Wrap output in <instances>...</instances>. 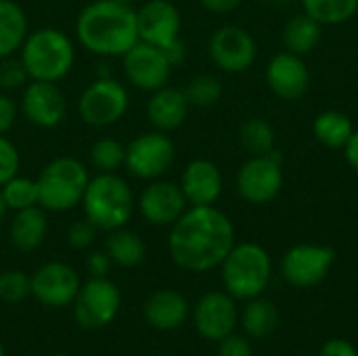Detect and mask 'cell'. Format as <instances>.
Listing matches in <instances>:
<instances>
[{"mask_svg":"<svg viewBox=\"0 0 358 356\" xmlns=\"http://www.w3.org/2000/svg\"><path fill=\"white\" fill-rule=\"evenodd\" d=\"M86 266H88V273L92 277H107L109 266H111V258L107 252H90Z\"/></svg>","mask_w":358,"mask_h":356,"instance_id":"obj_40","label":"cell"},{"mask_svg":"<svg viewBox=\"0 0 358 356\" xmlns=\"http://www.w3.org/2000/svg\"><path fill=\"white\" fill-rule=\"evenodd\" d=\"M239 141L252 155H268L277 147V132L264 118H250L239 128Z\"/></svg>","mask_w":358,"mask_h":356,"instance_id":"obj_30","label":"cell"},{"mask_svg":"<svg viewBox=\"0 0 358 356\" xmlns=\"http://www.w3.org/2000/svg\"><path fill=\"white\" fill-rule=\"evenodd\" d=\"M29 82H31L29 73L21 59H15V57L0 59V90L2 92L23 90Z\"/></svg>","mask_w":358,"mask_h":356,"instance_id":"obj_35","label":"cell"},{"mask_svg":"<svg viewBox=\"0 0 358 356\" xmlns=\"http://www.w3.org/2000/svg\"><path fill=\"white\" fill-rule=\"evenodd\" d=\"M273 2H287V0H273Z\"/></svg>","mask_w":358,"mask_h":356,"instance_id":"obj_48","label":"cell"},{"mask_svg":"<svg viewBox=\"0 0 358 356\" xmlns=\"http://www.w3.org/2000/svg\"><path fill=\"white\" fill-rule=\"evenodd\" d=\"M46 233H48V218H46V210L40 206H31L15 212L8 227L10 245L23 254L38 250L44 243Z\"/></svg>","mask_w":358,"mask_h":356,"instance_id":"obj_23","label":"cell"},{"mask_svg":"<svg viewBox=\"0 0 358 356\" xmlns=\"http://www.w3.org/2000/svg\"><path fill=\"white\" fill-rule=\"evenodd\" d=\"M352 132L355 126L350 115L338 109H325L313 120V134L327 149H344Z\"/></svg>","mask_w":358,"mask_h":356,"instance_id":"obj_26","label":"cell"},{"mask_svg":"<svg viewBox=\"0 0 358 356\" xmlns=\"http://www.w3.org/2000/svg\"><path fill=\"white\" fill-rule=\"evenodd\" d=\"M29 80L59 82L63 80L76 61V48L71 38L57 27H40L27 34L19 48Z\"/></svg>","mask_w":358,"mask_h":356,"instance_id":"obj_3","label":"cell"},{"mask_svg":"<svg viewBox=\"0 0 358 356\" xmlns=\"http://www.w3.org/2000/svg\"><path fill=\"white\" fill-rule=\"evenodd\" d=\"M31 296V277L23 271H4L0 275V300L6 304H19Z\"/></svg>","mask_w":358,"mask_h":356,"instance_id":"obj_34","label":"cell"},{"mask_svg":"<svg viewBox=\"0 0 358 356\" xmlns=\"http://www.w3.org/2000/svg\"><path fill=\"white\" fill-rule=\"evenodd\" d=\"M0 191H2V197H4L6 208L13 210V212H19V210L38 206V185H36L34 178L15 174L13 178H8L0 187Z\"/></svg>","mask_w":358,"mask_h":356,"instance_id":"obj_31","label":"cell"},{"mask_svg":"<svg viewBox=\"0 0 358 356\" xmlns=\"http://www.w3.org/2000/svg\"><path fill=\"white\" fill-rule=\"evenodd\" d=\"M145 321L157 332H174L189 317V302L176 290L155 292L143 308Z\"/></svg>","mask_w":358,"mask_h":356,"instance_id":"obj_22","label":"cell"},{"mask_svg":"<svg viewBox=\"0 0 358 356\" xmlns=\"http://www.w3.org/2000/svg\"><path fill=\"white\" fill-rule=\"evenodd\" d=\"M180 10L170 0H149L136 10V31L141 42L162 48L180 38Z\"/></svg>","mask_w":358,"mask_h":356,"instance_id":"obj_18","label":"cell"},{"mask_svg":"<svg viewBox=\"0 0 358 356\" xmlns=\"http://www.w3.org/2000/svg\"><path fill=\"white\" fill-rule=\"evenodd\" d=\"M241 325L245 329L248 336L252 338H268L275 334L277 325H279V311L273 302L262 300L260 296L250 300V304L243 311V319Z\"/></svg>","mask_w":358,"mask_h":356,"instance_id":"obj_28","label":"cell"},{"mask_svg":"<svg viewBox=\"0 0 358 356\" xmlns=\"http://www.w3.org/2000/svg\"><path fill=\"white\" fill-rule=\"evenodd\" d=\"M57 356H69V355H57Z\"/></svg>","mask_w":358,"mask_h":356,"instance_id":"obj_49","label":"cell"},{"mask_svg":"<svg viewBox=\"0 0 358 356\" xmlns=\"http://www.w3.org/2000/svg\"><path fill=\"white\" fill-rule=\"evenodd\" d=\"M96 231L99 229L84 216L82 220H76V222L69 225V229H67V241L76 250H86V248H90L94 243Z\"/></svg>","mask_w":358,"mask_h":356,"instance_id":"obj_37","label":"cell"},{"mask_svg":"<svg viewBox=\"0 0 358 356\" xmlns=\"http://www.w3.org/2000/svg\"><path fill=\"white\" fill-rule=\"evenodd\" d=\"M208 52L218 69L227 73H243L256 63L258 44L248 29L239 25H222L210 36Z\"/></svg>","mask_w":358,"mask_h":356,"instance_id":"obj_12","label":"cell"},{"mask_svg":"<svg viewBox=\"0 0 358 356\" xmlns=\"http://www.w3.org/2000/svg\"><path fill=\"white\" fill-rule=\"evenodd\" d=\"M201 6L210 13H216V15H227V13H233L235 8L241 6L243 0H199Z\"/></svg>","mask_w":358,"mask_h":356,"instance_id":"obj_43","label":"cell"},{"mask_svg":"<svg viewBox=\"0 0 358 356\" xmlns=\"http://www.w3.org/2000/svg\"><path fill=\"white\" fill-rule=\"evenodd\" d=\"M19 166H21L19 149L13 145V141L6 138V134H0V187L15 174H19Z\"/></svg>","mask_w":358,"mask_h":356,"instance_id":"obj_36","label":"cell"},{"mask_svg":"<svg viewBox=\"0 0 358 356\" xmlns=\"http://www.w3.org/2000/svg\"><path fill=\"white\" fill-rule=\"evenodd\" d=\"M90 183L86 166L76 157H57L48 162L38 178V206L46 212H67L82 204Z\"/></svg>","mask_w":358,"mask_h":356,"instance_id":"obj_5","label":"cell"},{"mask_svg":"<svg viewBox=\"0 0 358 356\" xmlns=\"http://www.w3.org/2000/svg\"><path fill=\"white\" fill-rule=\"evenodd\" d=\"M90 164L99 172H117L126 159V147L115 138H99L88 151Z\"/></svg>","mask_w":358,"mask_h":356,"instance_id":"obj_32","label":"cell"},{"mask_svg":"<svg viewBox=\"0 0 358 356\" xmlns=\"http://www.w3.org/2000/svg\"><path fill=\"white\" fill-rule=\"evenodd\" d=\"M162 50H164V55H166L168 63L172 65V69H174V67H178V65H182V63H185V59H187V46L182 44V40H180V38H176V40L168 42L166 46H162Z\"/></svg>","mask_w":358,"mask_h":356,"instance_id":"obj_41","label":"cell"},{"mask_svg":"<svg viewBox=\"0 0 358 356\" xmlns=\"http://www.w3.org/2000/svg\"><path fill=\"white\" fill-rule=\"evenodd\" d=\"M193 321L197 332L212 342H220L231 336L237 325V306L235 298L227 292L206 294L193 311Z\"/></svg>","mask_w":358,"mask_h":356,"instance_id":"obj_19","label":"cell"},{"mask_svg":"<svg viewBox=\"0 0 358 356\" xmlns=\"http://www.w3.org/2000/svg\"><path fill=\"white\" fill-rule=\"evenodd\" d=\"M138 212L141 216L155 227H172L189 208V201L180 189V185L170 180H149V185L138 195Z\"/></svg>","mask_w":358,"mask_h":356,"instance_id":"obj_15","label":"cell"},{"mask_svg":"<svg viewBox=\"0 0 358 356\" xmlns=\"http://www.w3.org/2000/svg\"><path fill=\"white\" fill-rule=\"evenodd\" d=\"M78 292L80 277L65 262H46L31 277V296L48 308L73 304Z\"/></svg>","mask_w":358,"mask_h":356,"instance_id":"obj_16","label":"cell"},{"mask_svg":"<svg viewBox=\"0 0 358 356\" xmlns=\"http://www.w3.org/2000/svg\"><path fill=\"white\" fill-rule=\"evenodd\" d=\"M302 10L323 27L348 23L358 13V0H300Z\"/></svg>","mask_w":358,"mask_h":356,"instance_id":"obj_29","label":"cell"},{"mask_svg":"<svg viewBox=\"0 0 358 356\" xmlns=\"http://www.w3.org/2000/svg\"><path fill=\"white\" fill-rule=\"evenodd\" d=\"M264 76L271 92L283 101H298L310 88V69L304 57L287 50L271 57Z\"/></svg>","mask_w":358,"mask_h":356,"instance_id":"obj_17","label":"cell"},{"mask_svg":"<svg viewBox=\"0 0 358 356\" xmlns=\"http://www.w3.org/2000/svg\"><path fill=\"white\" fill-rule=\"evenodd\" d=\"M344 157H346L348 166L358 172V130L350 134L348 143L344 145Z\"/></svg>","mask_w":358,"mask_h":356,"instance_id":"obj_44","label":"cell"},{"mask_svg":"<svg viewBox=\"0 0 358 356\" xmlns=\"http://www.w3.org/2000/svg\"><path fill=\"white\" fill-rule=\"evenodd\" d=\"M122 65L128 82L143 92H153L166 86L172 73V65L168 63L164 50L141 40L122 55Z\"/></svg>","mask_w":358,"mask_h":356,"instance_id":"obj_13","label":"cell"},{"mask_svg":"<svg viewBox=\"0 0 358 356\" xmlns=\"http://www.w3.org/2000/svg\"><path fill=\"white\" fill-rule=\"evenodd\" d=\"M105 252L109 254L113 264L124 266V269L138 266L147 254L145 241L134 231H126L124 227L109 231V237L105 241Z\"/></svg>","mask_w":358,"mask_h":356,"instance_id":"obj_27","label":"cell"},{"mask_svg":"<svg viewBox=\"0 0 358 356\" xmlns=\"http://www.w3.org/2000/svg\"><path fill=\"white\" fill-rule=\"evenodd\" d=\"M84 216L101 231H115L128 225L134 214L132 187L115 172H99L90 178L82 197Z\"/></svg>","mask_w":358,"mask_h":356,"instance_id":"obj_4","label":"cell"},{"mask_svg":"<svg viewBox=\"0 0 358 356\" xmlns=\"http://www.w3.org/2000/svg\"><path fill=\"white\" fill-rule=\"evenodd\" d=\"M336 260L329 245L300 243L285 252L281 260V275L294 287H315L325 281Z\"/></svg>","mask_w":358,"mask_h":356,"instance_id":"obj_11","label":"cell"},{"mask_svg":"<svg viewBox=\"0 0 358 356\" xmlns=\"http://www.w3.org/2000/svg\"><path fill=\"white\" fill-rule=\"evenodd\" d=\"M222 172L210 159H193L180 176V189L189 206H214L222 195Z\"/></svg>","mask_w":358,"mask_h":356,"instance_id":"obj_20","label":"cell"},{"mask_svg":"<svg viewBox=\"0 0 358 356\" xmlns=\"http://www.w3.org/2000/svg\"><path fill=\"white\" fill-rule=\"evenodd\" d=\"M76 38L92 55L122 57L138 42L136 10L115 0H92L76 19Z\"/></svg>","mask_w":358,"mask_h":356,"instance_id":"obj_2","label":"cell"},{"mask_svg":"<svg viewBox=\"0 0 358 356\" xmlns=\"http://www.w3.org/2000/svg\"><path fill=\"white\" fill-rule=\"evenodd\" d=\"M17 120V103L8 92L0 90V134L10 132Z\"/></svg>","mask_w":358,"mask_h":356,"instance_id":"obj_39","label":"cell"},{"mask_svg":"<svg viewBox=\"0 0 358 356\" xmlns=\"http://www.w3.org/2000/svg\"><path fill=\"white\" fill-rule=\"evenodd\" d=\"M122 304L120 290L107 277H92L84 285L73 300V317L82 329L94 332L107 327Z\"/></svg>","mask_w":358,"mask_h":356,"instance_id":"obj_10","label":"cell"},{"mask_svg":"<svg viewBox=\"0 0 358 356\" xmlns=\"http://www.w3.org/2000/svg\"><path fill=\"white\" fill-rule=\"evenodd\" d=\"M235 245V227L216 206H189L170 227L172 262L189 273H206L224 262Z\"/></svg>","mask_w":358,"mask_h":356,"instance_id":"obj_1","label":"cell"},{"mask_svg":"<svg viewBox=\"0 0 358 356\" xmlns=\"http://www.w3.org/2000/svg\"><path fill=\"white\" fill-rule=\"evenodd\" d=\"M176 159V147L168 132H143L126 145L124 168L138 180L162 178Z\"/></svg>","mask_w":358,"mask_h":356,"instance_id":"obj_8","label":"cell"},{"mask_svg":"<svg viewBox=\"0 0 358 356\" xmlns=\"http://www.w3.org/2000/svg\"><path fill=\"white\" fill-rule=\"evenodd\" d=\"M128 90L122 82L111 78H96L78 99V113L84 124L92 128H109L117 124L128 111Z\"/></svg>","mask_w":358,"mask_h":356,"instance_id":"obj_7","label":"cell"},{"mask_svg":"<svg viewBox=\"0 0 358 356\" xmlns=\"http://www.w3.org/2000/svg\"><path fill=\"white\" fill-rule=\"evenodd\" d=\"M187 101L191 107H212L220 101L222 97V82L212 76V73H199L195 78H191V82L185 88Z\"/></svg>","mask_w":358,"mask_h":356,"instance_id":"obj_33","label":"cell"},{"mask_svg":"<svg viewBox=\"0 0 358 356\" xmlns=\"http://www.w3.org/2000/svg\"><path fill=\"white\" fill-rule=\"evenodd\" d=\"M115 2H124V4H130V2H134V0H115Z\"/></svg>","mask_w":358,"mask_h":356,"instance_id":"obj_46","label":"cell"},{"mask_svg":"<svg viewBox=\"0 0 358 356\" xmlns=\"http://www.w3.org/2000/svg\"><path fill=\"white\" fill-rule=\"evenodd\" d=\"M27 17L15 0H0V59L13 57L27 38Z\"/></svg>","mask_w":358,"mask_h":356,"instance_id":"obj_25","label":"cell"},{"mask_svg":"<svg viewBox=\"0 0 358 356\" xmlns=\"http://www.w3.org/2000/svg\"><path fill=\"white\" fill-rule=\"evenodd\" d=\"M6 212H8V208H6V204H4V197H2V191H0V222L4 220Z\"/></svg>","mask_w":358,"mask_h":356,"instance_id":"obj_45","label":"cell"},{"mask_svg":"<svg viewBox=\"0 0 358 356\" xmlns=\"http://www.w3.org/2000/svg\"><path fill=\"white\" fill-rule=\"evenodd\" d=\"M189 109L191 105L187 101L185 90L166 84L151 92L147 101V120L151 122L155 130L170 132L185 124Z\"/></svg>","mask_w":358,"mask_h":356,"instance_id":"obj_21","label":"cell"},{"mask_svg":"<svg viewBox=\"0 0 358 356\" xmlns=\"http://www.w3.org/2000/svg\"><path fill=\"white\" fill-rule=\"evenodd\" d=\"M21 111L25 120L42 130L63 124L67 118V99L57 82L31 80L21 94Z\"/></svg>","mask_w":358,"mask_h":356,"instance_id":"obj_14","label":"cell"},{"mask_svg":"<svg viewBox=\"0 0 358 356\" xmlns=\"http://www.w3.org/2000/svg\"><path fill=\"white\" fill-rule=\"evenodd\" d=\"M237 193L252 206H264L279 197L283 189L281 155L275 149L268 155H252L241 164L235 178Z\"/></svg>","mask_w":358,"mask_h":356,"instance_id":"obj_9","label":"cell"},{"mask_svg":"<svg viewBox=\"0 0 358 356\" xmlns=\"http://www.w3.org/2000/svg\"><path fill=\"white\" fill-rule=\"evenodd\" d=\"M0 356H4V348H2V344H0Z\"/></svg>","mask_w":358,"mask_h":356,"instance_id":"obj_47","label":"cell"},{"mask_svg":"<svg viewBox=\"0 0 358 356\" xmlns=\"http://www.w3.org/2000/svg\"><path fill=\"white\" fill-rule=\"evenodd\" d=\"M220 266L227 294L235 300L258 298L266 290L273 275V262L268 252L252 241L233 245Z\"/></svg>","mask_w":358,"mask_h":356,"instance_id":"obj_6","label":"cell"},{"mask_svg":"<svg viewBox=\"0 0 358 356\" xmlns=\"http://www.w3.org/2000/svg\"><path fill=\"white\" fill-rule=\"evenodd\" d=\"M319 356H358V353L357 348L346 340H329L321 348Z\"/></svg>","mask_w":358,"mask_h":356,"instance_id":"obj_42","label":"cell"},{"mask_svg":"<svg viewBox=\"0 0 358 356\" xmlns=\"http://www.w3.org/2000/svg\"><path fill=\"white\" fill-rule=\"evenodd\" d=\"M218 356H254V353L245 338L231 334L218 342Z\"/></svg>","mask_w":358,"mask_h":356,"instance_id":"obj_38","label":"cell"},{"mask_svg":"<svg viewBox=\"0 0 358 356\" xmlns=\"http://www.w3.org/2000/svg\"><path fill=\"white\" fill-rule=\"evenodd\" d=\"M321 38H323V25L319 21H315L310 15H306L304 10L289 17L281 31L285 50L300 55V57L310 55L319 46Z\"/></svg>","mask_w":358,"mask_h":356,"instance_id":"obj_24","label":"cell"}]
</instances>
